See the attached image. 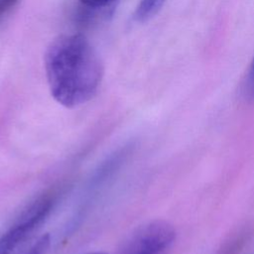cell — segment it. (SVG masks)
I'll list each match as a JSON object with an SVG mask.
<instances>
[{"label": "cell", "mask_w": 254, "mask_h": 254, "mask_svg": "<svg viewBox=\"0 0 254 254\" xmlns=\"http://www.w3.org/2000/svg\"><path fill=\"white\" fill-rule=\"evenodd\" d=\"M45 67L53 97L67 108L89 101L103 76L97 53L80 34L55 39L46 52Z\"/></svg>", "instance_id": "obj_1"}, {"label": "cell", "mask_w": 254, "mask_h": 254, "mask_svg": "<svg viewBox=\"0 0 254 254\" xmlns=\"http://www.w3.org/2000/svg\"><path fill=\"white\" fill-rule=\"evenodd\" d=\"M55 198L45 194L36 198L17 217L14 223L0 237V251L11 252L27 240L45 221L54 208Z\"/></svg>", "instance_id": "obj_2"}, {"label": "cell", "mask_w": 254, "mask_h": 254, "mask_svg": "<svg viewBox=\"0 0 254 254\" xmlns=\"http://www.w3.org/2000/svg\"><path fill=\"white\" fill-rule=\"evenodd\" d=\"M176 230L165 220H153L138 227L125 243L122 254H164L174 243Z\"/></svg>", "instance_id": "obj_3"}, {"label": "cell", "mask_w": 254, "mask_h": 254, "mask_svg": "<svg viewBox=\"0 0 254 254\" xmlns=\"http://www.w3.org/2000/svg\"><path fill=\"white\" fill-rule=\"evenodd\" d=\"M51 245L49 234H43L38 237L30 238L25 243L7 254H46Z\"/></svg>", "instance_id": "obj_4"}, {"label": "cell", "mask_w": 254, "mask_h": 254, "mask_svg": "<svg viewBox=\"0 0 254 254\" xmlns=\"http://www.w3.org/2000/svg\"><path fill=\"white\" fill-rule=\"evenodd\" d=\"M164 1L165 0H141L135 11V18L138 21L150 19L160 10Z\"/></svg>", "instance_id": "obj_5"}, {"label": "cell", "mask_w": 254, "mask_h": 254, "mask_svg": "<svg viewBox=\"0 0 254 254\" xmlns=\"http://www.w3.org/2000/svg\"><path fill=\"white\" fill-rule=\"evenodd\" d=\"M249 235L250 232L248 230L239 231L229 241L226 242V244L220 250L219 254H237L239 251H241V249L247 242Z\"/></svg>", "instance_id": "obj_6"}, {"label": "cell", "mask_w": 254, "mask_h": 254, "mask_svg": "<svg viewBox=\"0 0 254 254\" xmlns=\"http://www.w3.org/2000/svg\"><path fill=\"white\" fill-rule=\"evenodd\" d=\"M244 93L247 97L254 99V59L250 65L248 74L245 79L244 84Z\"/></svg>", "instance_id": "obj_7"}, {"label": "cell", "mask_w": 254, "mask_h": 254, "mask_svg": "<svg viewBox=\"0 0 254 254\" xmlns=\"http://www.w3.org/2000/svg\"><path fill=\"white\" fill-rule=\"evenodd\" d=\"M86 6L92 8H104L114 4L118 0H80Z\"/></svg>", "instance_id": "obj_8"}, {"label": "cell", "mask_w": 254, "mask_h": 254, "mask_svg": "<svg viewBox=\"0 0 254 254\" xmlns=\"http://www.w3.org/2000/svg\"><path fill=\"white\" fill-rule=\"evenodd\" d=\"M17 0H0V17L5 14Z\"/></svg>", "instance_id": "obj_9"}, {"label": "cell", "mask_w": 254, "mask_h": 254, "mask_svg": "<svg viewBox=\"0 0 254 254\" xmlns=\"http://www.w3.org/2000/svg\"><path fill=\"white\" fill-rule=\"evenodd\" d=\"M87 254H105V253H99V252H93V253H87Z\"/></svg>", "instance_id": "obj_10"}, {"label": "cell", "mask_w": 254, "mask_h": 254, "mask_svg": "<svg viewBox=\"0 0 254 254\" xmlns=\"http://www.w3.org/2000/svg\"><path fill=\"white\" fill-rule=\"evenodd\" d=\"M0 254H7L6 252H3V251H0Z\"/></svg>", "instance_id": "obj_11"}]
</instances>
